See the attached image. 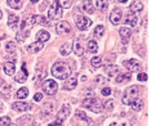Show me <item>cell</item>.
Masks as SVG:
<instances>
[{"label":"cell","instance_id":"obj_1","mask_svg":"<svg viewBox=\"0 0 151 126\" xmlns=\"http://www.w3.org/2000/svg\"><path fill=\"white\" fill-rule=\"evenodd\" d=\"M52 75L56 77V79L65 80V79H67V77H70L71 67L68 66L67 63L57 62V63H54L53 67H52Z\"/></svg>","mask_w":151,"mask_h":126},{"label":"cell","instance_id":"obj_2","mask_svg":"<svg viewBox=\"0 0 151 126\" xmlns=\"http://www.w3.org/2000/svg\"><path fill=\"white\" fill-rule=\"evenodd\" d=\"M136 99H138V86L132 85V86H129L128 89L124 91V95H123V98H122V102H123V104L129 105L132 102H134Z\"/></svg>","mask_w":151,"mask_h":126},{"label":"cell","instance_id":"obj_3","mask_svg":"<svg viewBox=\"0 0 151 126\" xmlns=\"http://www.w3.org/2000/svg\"><path fill=\"white\" fill-rule=\"evenodd\" d=\"M83 105L88 110H91L94 113H99L102 111V104L97 98H87L83 100Z\"/></svg>","mask_w":151,"mask_h":126},{"label":"cell","instance_id":"obj_4","mask_svg":"<svg viewBox=\"0 0 151 126\" xmlns=\"http://www.w3.org/2000/svg\"><path fill=\"white\" fill-rule=\"evenodd\" d=\"M62 8H61L60 3L58 1H53L52 4L49 6V11H48V17H49L50 19H60L61 17H62Z\"/></svg>","mask_w":151,"mask_h":126},{"label":"cell","instance_id":"obj_5","mask_svg":"<svg viewBox=\"0 0 151 126\" xmlns=\"http://www.w3.org/2000/svg\"><path fill=\"white\" fill-rule=\"evenodd\" d=\"M42 88H43V90H44V93L48 94V95H54L57 93V90H58V85L57 83L54 80H45L43 83L42 85Z\"/></svg>","mask_w":151,"mask_h":126},{"label":"cell","instance_id":"obj_6","mask_svg":"<svg viewBox=\"0 0 151 126\" xmlns=\"http://www.w3.org/2000/svg\"><path fill=\"white\" fill-rule=\"evenodd\" d=\"M75 23H76V27L79 30H81V31H85V30H88L89 27L92 26V21L89 18L84 16H75Z\"/></svg>","mask_w":151,"mask_h":126},{"label":"cell","instance_id":"obj_7","mask_svg":"<svg viewBox=\"0 0 151 126\" xmlns=\"http://www.w3.org/2000/svg\"><path fill=\"white\" fill-rule=\"evenodd\" d=\"M34 25H35V16L25 18L21 23V31L19 32H23V33H26V35H29V31L34 27Z\"/></svg>","mask_w":151,"mask_h":126},{"label":"cell","instance_id":"obj_8","mask_svg":"<svg viewBox=\"0 0 151 126\" xmlns=\"http://www.w3.org/2000/svg\"><path fill=\"white\" fill-rule=\"evenodd\" d=\"M124 67L129 71V72H137V71H141L142 64H141V62L137 59H129V61H125L124 62Z\"/></svg>","mask_w":151,"mask_h":126},{"label":"cell","instance_id":"obj_9","mask_svg":"<svg viewBox=\"0 0 151 126\" xmlns=\"http://www.w3.org/2000/svg\"><path fill=\"white\" fill-rule=\"evenodd\" d=\"M70 112H71V108L68 107L67 104H65L63 107L60 110L58 115H57V120H56L57 125H61V124H62V122L67 118V116H70Z\"/></svg>","mask_w":151,"mask_h":126},{"label":"cell","instance_id":"obj_10","mask_svg":"<svg viewBox=\"0 0 151 126\" xmlns=\"http://www.w3.org/2000/svg\"><path fill=\"white\" fill-rule=\"evenodd\" d=\"M56 31H57V33H60V35H66V33L71 32V26L68 25V22H66V21H61L60 23H57Z\"/></svg>","mask_w":151,"mask_h":126},{"label":"cell","instance_id":"obj_11","mask_svg":"<svg viewBox=\"0 0 151 126\" xmlns=\"http://www.w3.org/2000/svg\"><path fill=\"white\" fill-rule=\"evenodd\" d=\"M122 17H123V12L120 9L115 8L111 14H110V21H111L112 25H119L120 21H122Z\"/></svg>","mask_w":151,"mask_h":126},{"label":"cell","instance_id":"obj_12","mask_svg":"<svg viewBox=\"0 0 151 126\" xmlns=\"http://www.w3.org/2000/svg\"><path fill=\"white\" fill-rule=\"evenodd\" d=\"M12 107H13V110H16L18 112H26L31 108V105L29 103H25V102H14L12 104Z\"/></svg>","mask_w":151,"mask_h":126},{"label":"cell","instance_id":"obj_13","mask_svg":"<svg viewBox=\"0 0 151 126\" xmlns=\"http://www.w3.org/2000/svg\"><path fill=\"white\" fill-rule=\"evenodd\" d=\"M27 75H29V72L26 71V66H25V64H22L21 72H18V75H16V76H14V80L17 81V83L23 84V83H25V81L27 80Z\"/></svg>","mask_w":151,"mask_h":126},{"label":"cell","instance_id":"obj_14","mask_svg":"<svg viewBox=\"0 0 151 126\" xmlns=\"http://www.w3.org/2000/svg\"><path fill=\"white\" fill-rule=\"evenodd\" d=\"M5 50H6V54H8L9 57L12 58L13 61L16 59V43H13V41H9L8 44L5 45Z\"/></svg>","mask_w":151,"mask_h":126},{"label":"cell","instance_id":"obj_15","mask_svg":"<svg viewBox=\"0 0 151 126\" xmlns=\"http://www.w3.org/2000/svg\"><path fill=\"white\" fill-rule=\"evenodd\" d=\"M3 70H4L5 75L12 76V75H14V72H16V66L13 62H6V63H4V66H3Z\"/></svg>","mask_w":151,"mask_h":126},{"label":"cell","instance_id":"obj_16","mask_svg":"<svg viewBox=\"0 0 151 126\" xmlns=\"http://www.w3.org/2000/svg\"><path fill=\"white\" fill-rule=\"evenodd\" d=\"M18 22H19L18 16L13 14V13H11V14L8 16V25H9V27H11V28L16 30L17 27H18Z\"/></svg>","mask_w":151,"mask_h":126},{"label":"cell","instance_id":"obj_17","mask_svg":"<svg viewBox=\"0 0 151 126\" xmlns=\"http://www.w3.org/2000/svg\"><path fill=\"white\" fill-rule=\"evenodd\" d=\"M36 40H37V43H45L49 40V32L45 31V30H42V31H39L36 33Z\"/></svg>","mask_w":151,"mask_h":126},{"label":"cell","instance_id":"obj_18","mask_svg":"<svg viewBox=\"0 0 151 126\" xmlns=\"http://www.w3.org/2000/svg\"><path fill=\"white\" fill-rule=\"evenodd\" d=\"M76 85H78V80H76V77H70L66 83H65V90H73L76 88Z\"/></svg>","mask_w":151,"mask_h":126},{"label":"cell","instance_id":"obj_19","mask_svg":"<svg viewBox=\"0 0 151 126\" xmlns=\"http://www.w3.org/2000/svg\"><path fill=\"white\" fill-rule=\"evenodd\" d=\"M119 33H120V36L124 39V43L128 41V40L130 39V36H132V31H130L129 28H127V27H122V28H120V31H119Z\"/></svg>","mask_w":151,"mask_h":126},{"label":"cell","instance_id":"obj_20","mask_svg":"<svg viewBox=\"0 0 151 126\" xmlns=\"http://www.w3.org/2000/svg\"><path fill=\"white\" fill-rule=\"evenodd\" d=\"M119 71H120V68H119L118 66H114V64L106 67V75H107L109 77L115 76V75H119Z\"/></svg>","mask_w":151,"mask_h":126},{"label":"cell","instance_id":"obj_21","mask_svg":"<svg viewBox=\"0 0 151 126\" xmlns=\"http://www.w3.org/2000/svg\"><path fill=\"white\" fill-rule=\"evenodd\" d=\"M129 9L133 13H139V12H142V9H143V4L141 1H133L132 4L129 5Z\"/></svg>","mask_w":151,"mask_h":126},{"label":"cell","instance_id":"obj_22","mask_svg":"<svg viewBox=\"0 0 151 126\" xmlns=\"http://www.w3.org/2000/svg\"><path fill=\"white\" fill-rule=\"evenodd\" d=\"M130 79H132V75H130V72H127V73H120L118 75V77H116V83H128V81H130Z\"/></svg>","mask_w":151,"mask_h":126},{"label":"cell","instance_id":"obj_23","mask_svg":"<svg viewBox=\"0 0 151 126\" xmlns=\"http://www.w3.org/2000/svg\"><path fill=\"white\" fill-rule=\"evenodd\" d=\"M71 52H73V45H71V44H68V43L63 44V45L60 48V53L62 54V56H68Z\"/></svg>","mask_w":151,"mask_h":126},{"label":"cell","instance_id":"obj_24","mask_svg":"<svg viewBox=\"0 0 151 126\" xmlns=\"http://www.w3.org/2000/svg\"><path fill=\"white\" fill-rule=\"evenodd\" d=\"M81 9H83L84 12H87V13H93L94 11V5H93V3L92 1H83V4H81Z\"/></svg>","mask_w":151,"mask_h":126},{"label":"cell","instance_id":"obj_25","mask_svg":"<svg viewBox=\"0 0 151 126\" xmlns=\"http://www.w3.org/2000/svg\"><path fill=\"white\" fill-rule=\"evenodd\" d=\"M43 46H44V44H42V43H32V44H30L27 49H29L31 53H37L39 50L43 49Z\"/></svg>","mask_w":151,"mask_h":126},{"label":"cell","instance_id":"obj_26","mask_svg":"<svg viewBox=\"0 0 151 126\" xmlns=\"http://www.w3.org/2000/svg\"><path fill=\"white\" fill-rule=\"evenodd\" d=\"M73 50H74V53L76 54V56H79V57H81V56L84 54V48H83V45L80 44V41H76V43L74 44Z\"/></svg>","mask_w":151,"mask_h":126},{"label":"cell","instance_id":"obj_27","mask_svg":"<svg viewBox=\"0 0 151 126\" xmlns=\"http://www.w3.org/2000/svg\"><path fill=\"white\" fill-rule=\"evenodd\" d=\"M125 23L127 25H129V26H132V27H134L137 25V17L136 14H128V16H125Z\"/></svg>","mask_w":151,"mask_h":126},{"label":"cell","instance_id":"obj_28","mask_svg":"<svg viewBox=\"0 0 151 126\" xmlns=\"http://www.w3.org/2000/svg\"><path fill=\"white\" fill-rule=\"evenodd\" d=\"M87 49H88L89 53H97V50H98V44L96 43L94 40H89Z\"/></svg>","mask_w":151,"mask_h":126},{"label":"cell","instance_id":"obj_29","mask_svg":"<svg viewBox=\"0 0 151 126\" xmlns=\"http://www.w3.org/2000/svg\"><path fill=\"white\" fill-rule=\"evenodd\" d=\"M129 105L132 107V110H134V111H141V110L143 108V100L136 99L134 102H132V103H130Z\"/></svg>","mask_w":151,"mask_h":126},{"label":"cell","instance_id":"obj_30","mask_svg":"<svg viewBox=\"0 0 151 126\" xmlns=\"http://www.w3.org/2000/svg\"><path fill=\"white\" fill-rule=\"evenodd\" d=\"M109 5V1H105V0H97V1H94V6L99 11H106V8H107Z\"/></svg>","mask_w":151,"mask_h":126},{"label":"cell","instance_id":"obj_31","mask_svg":"<svg viewBox=\"0 0 151 126\" xmlns=\"http://www.w3.org/2000/svg\"><path fill=\"white\" fill-rule=\"evenodd\" d=\"M27 95H29V89L27 88H21V89L17 91L16 97H17V99H25Z\"/></svg>","mask_w":151,"mask_h":126},{"label":"cell","instance_id":"obj_32","mask_svg":"<svg viewBox=\"0 0 151 126\" xmlns=\"http://www.w3.org/2000/svg\"><path fill=\"white\" fill-rule=\"evenodd\" d=\"M35 23H39V25H43V26H50L49 21L47 18H44L43 16H35Z\"/></svg>","mask_w":151,"mask_h":126},{"label":"cell","instance_id":"obj_33","mask_svg":"<svg viewBox=\"0 0 151 126\" xmlns=\"http://www.w3.org/2000/svg\"><path fill=\"white\" fill-rule=\"evenodd\" d=\"M101 63H102V58L99 57V56H97V57H93L91 59V64L94 67V68H97V67H99L101 66Z\"/></svg>","mask_w":151,"mask_h":126},{"label":"cell","instance_id":"obj_34","mask_svg":"<svg viewBox=\"0 0 151 126\" xmlns=\"http://www.w3.org/2000/svg\"><path fill=\"white\" fill-rule=\"evenodd\" d=\"M8 5L11 6L13 9H19L21 8V1H18V0H8Z\"/></svg>","mask_w":151,"mask_h":126},{"label":"cell","instance_id":"obj_35","mask_svg":"<svg viewBox=\"0 0 151 126\" xmlns=\"http://www.w3.org/2000/svg\"><path fill=\"white\" fill-rule=\"evenodd\" d=\"M104 33H105V27L102 25H98L94 30V35L97 37H101V36H104Z\"/></svg>","mask_w":151,"mask_h":126},{"label":"cell","instance_id":"obj_36","mask_svg":"<svg viewBox=\"0 0 151 126\" xmlns=\"http://www.w3.org/2000/svg\"><path fill=\"white\" fill-rule=\"evenodd\" d=\"M8 125H11V118H9L8 116L0 117V126H8Z\"/></svg>","mask_w":151,"mask_h":126},{"label":"cell","instance_id":"obj_37","mask_svg":"<svg viewBox=\"0 0 151 126\" xmlns=\"http://www.w3.org/2000/svg\"><path fill=\"white\" fill-rule=\"evenodd\" d=\"M76 116H78L79 118H81V120H84V121H88V122H91V120H89V118L87 117V115H85L83 111L78 110V111H76Z\"/></svg>","mask_w":151,"mask_h":126},{"label":"cell","instance_id":"obj_38","mask_svg":"<svg viewBox=\"0 0 151 126\" xmlns=\"http://www.w3.org/2000/svg\"><path fill=\"white\" fill-rule=\"evenodd\" d=\"M61 5V8H70L71 5H73V3L68 1V0H62V1H58Z\"/></svg>","mask_w":151,"mask_h":126},{"label":"cell","instance_id":"obj_39","mask_svg":"<svg viewBox=\"0 0 151 126\" xmlns=\"http://www.w3.org/2000/svg\"><path fill=\"white\" fill-rule=\"evenodd\" d=\"M11 89H12L11 86H5L4 91H3V95H4L5 98H9V97H11V95H9V94H11Z\"/></svg>","mask_w":151,"mask_h":126},{"label":"cell","instance_id":"obj_40","mask_svg":"<svg viewBox=\"0 0 151 126\" xmlns=\"http://www.w3.org/2000/svg\"><path fill=\"white\" fill-rule=\"evenodd\" d=\"M101 94L102 95H110L111 94V89H110L109 86H106V88H104V89L101 90Z\"/></svg>","mask_w":151,"mask_h":126},{"label":"cell","instance_id":"obj_41","mask_svg":"<svg viewBox=\"0 0 151 126\" xmlns=\"http://www.w3.org/2000/svg\"><path fill=\"white\" fill-rule=\"evenodd\" d=\"M106 110H112V108H114V102H112V100H109V102H106Z\"/></svg>","mask_w":151,"mask_h":126},{"label":"cell","instance_id":"obj_42","mask_svg":"<svg viewBox=\"0 0 151 126\" xmlns=\"http://www.w3.org/2000/svg\"><path fill=\"white\" fill-rule=\"evenodd\" d=\"M42 99H43V94L42 93H36L35 97H34V100H35V102H39V100H42Z\"/></svg>","mask_w":151,"mask_h":126},{"label":"cell","instance_id":"obj_43","mask_svg":"<svg viewBox=\"0 0 151 126\" xmlns=\"http://www.w3.org/2000/svg\"><path fill=\"white\" fill-rule=\"evenodd\" d=\"M137 79H138L139 81H146L147 80V76H146V73H139L138 76H137Z\"/></svg>","mask_w":151,"mask_h":126},{"label":"cell","instance_id":"obj_44","mask_svg":"<svg viewBox=\"0 0 151 126\" xmlns=\"http://www.w3.org/2000/svg\"><path fill=\"white\" fill-rule=\"evenodd\" d=\"M3 110H4V105H3V103L0 102V112H3Z\"/></svg>","mask_w":151,"mask_h":126},{"label":"cell","instance_id":"obj_45","mask_svg":"<svg viewBox=\"0 0 151 126\" xmlns=\"http://www.w3.org/2000/svg\"><path fill=\"white\" fill-rule=\"evenodd\" d=\"M49 126H57V122H52V124H49Z\"/></svg>","mask_w":151,"mask_h":126},{"label":"cell","instance_id":"obj_46","mask_svg":"<svg viewBox=\"0 0 151 126\" xmlns=\"http://www.w3.org/2000/svg\"><path fill=\"white\" fill-rule=\"evenodd\" d=\"M1 17H3V13H1V11H0V19H1Z\"/></svg>","mask_w":151,"mask_h":126},{"label":"cell","instance_id":"obj_47","mask_svg":"<svg viewBox=\"0 0 151 126\" xmlns=\"http://www.w3.org/2000/svg\"><path fill=\"white\" fill-rule=\"evenodd\" d=\"M111 126H116V124H112V125H111Z\"/></svg>","mask_w":151,"mask_h":126},{"label":"cell","instance_id":"obj_48","mask_svg":"<svg viewBox=\"0 0 151 126\" xmlns=\"http://www.w3.org/2000/svg\"><path fill=\"white\" fill-rule=\"evenodd\" d=\"M8 126H17V125H8Z\"/></svg>","mask_w":151,"mask_h":126},{"label":"cell","instance_id":"obj_49","mask_svg":"<svg viewBox=\"0 0 151 126\" xmlns=\"http://www.w3.org/2000/svg\"><path fill=\"white\" fill-rule=\"evenodd\" d=\"M60 126H61V125H60Z\"/></svg>","mask_w":151,"mask_h":126}]
</instances>
